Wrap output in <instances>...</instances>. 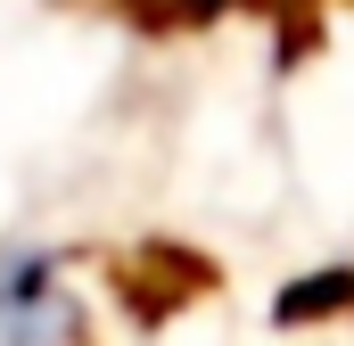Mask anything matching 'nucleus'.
<instances>
[{"label": "nucleus", "instance_id": "f257e3e1", "mask_svg": "<svg viewBox=\"0 0 354 346\" xmlns=\"http://www.w3.org/2000/svg\"><path fill=\"white\" fill-rule=\"evenodd\" d=\"M0 346H91V297L58 248H0Z\"/></svg>", "mask_w": 354, "mask_h": 346}]
</instances>
